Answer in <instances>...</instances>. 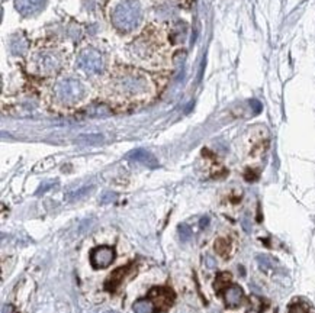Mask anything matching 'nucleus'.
<instances>
[{
    "mask_svg": "<svg viewBox=\"0 0 315 313\" xmlns=\"http://www.w3.org/2000/svg\"><path fill=\"white\" fill-rule=\"evenodd\" d=\"M115 260V250L112 247H96L90 254V264L94 270L108 269Z\"/></svg>",
    "mask_w": 315,
    "mask_h": 313,
    "instance_id": "nucleus-5",
    "label": "nucleus"
},
{
    "mask_svg": "<svg viewBox=\"0 0 315 313\" xmlns=\"http://www.w3.org/2000/svg\"><path fill=\"white\" fill-rule=\"evenodd\" d=\"M205 263H206L208 269H215V261L212 260V257H206L205 258Z\"/></svg>",
    "mask_w": 315,
    "mask_h": 313,
    "instance_id": "nucleus-21",
    "label": "nucleus"
},
{
    "mask_svg": "<svg viewBox=\"0 0 315 313\" xmlns=\"http://www.w3.org/2000/svg\"><path fill=\"white\" fill-rule=\"evenodd\" d=\"M257 263H258V266L262 267V270L273 269V261L270 260L268 255H260V257L257 258Z\"/></svg>",
    "mask_w": 315,
    "mask_h": 313,
    "instance_id": "nucleus-17",
    "label": "nucleus"
},
{
    "mask_svg": "<svg viewBox=\"0 0 315 313\" xmlns=\"http://www.w3.org/2000/svg\"><path fill=\"white\" fill-rule=\"evenodd\" d=\"M288 313H310V308L302 302H294L289 305Z\"/></svg>",
    "mask_w": 315,
    "mask_h": 313,
    "instance_id": "nucleus-15",
    "label": "nucleus"
},
{
    "mask_svg": "<svg viewBox=\"0 0 315 313\" xmlns=\"http://www.w3.org/2000/svg\"><path fill=\"white\" fill-rule=\"evenodd\" d=\"M78 65L88 74H98V73H100L104 62H102V57L98 51L86 49L78 58Z\"/></svg>",
    "mask_w": 315,
    "mask_h": 313,
    "instance_id": "nucleus-6",
    "label": "nucleus"
},
{
    "mask_svg": "<svg viewBox=\"0 0 315 313\" xmlns=\"http://www.w3.org/2000/svg\"><path fill=\"white\" fill-rule=\"evenodd\" d=\"M61 64H62V58L58 54L52 51H42L34 58L32 68L38 74L50 75L57 73L61 68Z\"/></svg>",
    "mask_w": 315,
    "mask_h": 313,
    "instance_id": "nucleus-4",
    "label": "nucleus"
},
{
    "mask_svg": "<svg viewBox=\"0 0 315 313\" xmlns=\"http://www.w3.org/2000/svg\"><path fill=\"white\" fill-rule=\"evenodd\" d=\"M228 284H231V274L230 273H220L215 279L214 287L218 293H221Z\"/></svg>",
    "mask_w": 315,
    "mask_h": 313,
    "instance_id": "nucleus-13",
    "label": "nucleus"
},
{
    "mask_svg": "<svg viewBox=\"0 0 315 313\" xmlns=\"http://www.w3.org/2000/svg\"><path fill=\"white\" fill-rule=\"evenodd\" d=\"M135 313H152L156 311L152 302L150 299H141V300H136L132 306Z\"/></svg>",
    "mask_w": 315,
    "mask_h": 313,
    "instance_id": "nucleus-12",
    "label": "nucleus"
},
{
    "mask_svg": "<svg viewBox=\"0 0 315 313\" xmlns=\"http://www.w3.org/2000/svg\"><path fill=\"white\" fill-rule=\"evenodd\" d=\"M102 141V135H82L78 138V142H86V144H93Z\"/></svg>",
    "mask_w": 315,
    "mask_h": 313,
    "instance_id": "nucleus-18",
    "label": "nucleus"
},
{
    "mask_svg": "<svg viewBox=\"0 0 315 313\" xmlns=\"http://www.w3.org/2000/svg\"><path fill=\"white\" fill-rule=\"evenodd\" d=\"M141 20V7L136 1L125 0L112 12V22L118 29L130 32L136 28Z\"/></svg>",
    "mask_w": 315,
    "mask_h": 313,
    "instance_id": "nucleus-2",
    "label": "nucleus"
},
{
    "mask_svg": "<svg viewBox=\"0 0 315 313\" xmlns=\"http://www.w3.org/2000/svg\"><path fill=\"white\" fill-rule=\"evenodd\" d=\"M208 222H210V219H208V218L202 219V221H200V226H202V228H204V226H206V225H208Z\"/></svg>",
    "mask_w": 315,
    "mask_h": 313,
    "instance_id": "nucleus-22",
    "label": "nucleus"
},
{
    "mask_svg": "<svg viewBox=\"0 0 315 313\" xmlns=\"http://www.w3.org/2000/svg\"><path fill=\"white\" fill-rule=\"evenodd\" d=\"M179 235H180V239H182V242H186V241H189L190 237H192V229H190V226L186 224H182L179 226Z\"/></svg>",
    "mask_w": 315,
    "mask_h": 313,
    "instance_id": "nucleus-16",
    "label": "nucleus"
},
{
    "mask_svg": "<svg viewBox=\"0 0 315 313\" xmlns=\"http://www.w3.org/2000/svg\"><path fill=\"white\" fill-rule=\"evenodd\" d=\"M44 0H15L16 9L22 15H32L41 9Z\"/></svg>",
    "mask_w": 315,
    "mask_h": 313,
    "instance_id": "nucleus-11",
    "label": "nucleus"
},
{
    "mask_svg": "<svg viewBox=\"0 0 315 313\" xmlns=\"http://www.w3.org/2000/svg\"><path fill=\"white\" fill-rule=\"evenodd\" d=\"M263 312V302L260 300V299H257V303H254V306H253V311L252 309H248L247 313H262Z\"/></svg>",
    "mask_w": 315,
    "mask_h": 313,
    "instance_id": "nucleus-19",
    "label": "nucleus"
},
{
    "mask_svg": "<svg viewBox=\"0 0 315 313\" xmlns=\"http://www.w3.org/2000/svg\"><path fill=\"white\" fill-rule=\"evenodd\" d=\"M148 299L152 302L156 311L158 312H164L166 309H168L172 306V303L174 302V293L167 289V287H156L148 293Z\"/></svg>",
    "mask_w": 315,
    "mask_h": 313,
    "instance_id": "nucleus-7",
    "label": "nucleus"
},
{
    "mask_svg": "<svg viewBox=\"0 0 315 313\" xmlns=\"http://www.w3.org/2000/svg\"><path fill=\"white\" fill-rule=\"evenodd\" d=\"M54 99L61 104L66 106H73L82 102L86 97V87L83 86L82 81L74 78H64L58 80L54 84Z\"/></svg>",
    "mask_w": 315,
    "mask_h": 313,
    "instance_id": "nucleus-3",
    "label": "nucleus"
},
{
    "mask_svg": "<svg viewBox=\"0 0 315 313\" xmlns=\"http://www.w3.org/2000/svg\"><path fill=\"white\" fill-rule=\"evenodd\" d=\"M128 158L132 160V161H136V163H142L144 165L151 167V168H156L158 165L156 157L146 149H135V151L128 154Z\"/></svg>",
    "mask_w": 315,
    "mask_h": 313,
    "instance_id": "nucleus-9",
    "label": "nucleus"
},
{
    "mask_svg": "<svg viewBox=\"0 0 315 313\" xmlns=\"http://www.w3.org/2000/svg\"><path fill=\"white\" fill-rule=\"evenodd\" d=\"M128 271H130V266H126V267H120V269L115 270L105 282L106 290H108V292H115V290L120 287V284L122 283V280H124V277L126 276Z\"/></svg>",
    "mask_w": 315,
    "mask_h": 313,
    "instance_id": "nucleus-10",
    "label": "nucleus"
},
{
    "mask_svg": "<svg viewBox=\"0 0 315 313\" xmlns=\"http://www.w3.org/2000/svg\"><path fill=\"white\" fill-rule=\"evenodd\" d=\"M151 86L144 75L124 73L112 81V96L125 102H141L150 94Z\"/></svg>",
    "mask_w": 315,
    "mask_h": 313,
    "instance_id": "nucleus-1",
    "label": "nucleus"
},
{
    "mask_svg": "<svg viewBox=\"0 0 315 313\" xmlns=\"http://www.w3.org/2000/svg\"><path fill=\"white\" fill-rule=\"evenodd\" d=\"M221 293L224 295L225 305L228 308H237L241 302H242V299H244L242 289H241L238 284H228Z\"/></svg>",
    "mask_w": 315,
    "mask_h": 313,
    "instance_id": "nucleus-8",
    "label": "nucleus"
},
{
    "mask_svg": "<svg viewBox=\"0 0 315 313\" xmlns=\"http://www.w3.org/2000/svg\"><path fill=\"white\" fill-rule=\"evenodd\" d=\"M215 251H216V254H220L221 257H226L230 254V242L224 238L215 241Z\"/></svg>",
    "mask_w": 315,
    "mask_h": 313,
    "instance_id": "nucleus-14",
    "label": "nucleus"
},
{
    "mask_svg": "<svg viewBox=\"0 0 315 313\" xmlns=\"http://www.w3.org/2000/svg\"><path fill=\"white\" fill-rule=\"evenodd\" d=\"M3 313H19L16 311L15 306H12V305H6L4 308H3Z\"/></svg>",
    "mask_w": 315,
    "mask_h": 313,
    "instance_id": "nucleus-20",
    "label": "nucleus"
}]
</instances>
